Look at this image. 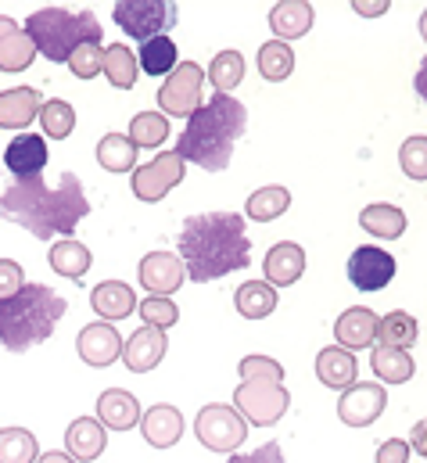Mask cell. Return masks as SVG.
<instances>
[{
	"label": "cell",
	"instance_id": "obj_1",
	"mask_svg": "<svg viewBox=\"0 0 427 463\" xmlns=\"http://www.w3.org/2000/svg\"><path fill=\"white\" fill-rule=\"evenodd\" d=\"M0 216L25 227L33 237L51 241V237H69L87 216L90 202L76 173H62L58 187H47L40 176L36 180H14L0 194Z\"/></svg>",
	"mask_w": 427,
	"mask_h": 463
},
{
	"label": "cell",
	"instance_id": "obj_2",
	"mask_svg": "<svg viewBox=\"0 0 427 463\" xmlns=\"http://www.w3.org/2000/svg\"><path fill=\"white\" fill-rule=\"evenodd\" d=\"M176 255L195 284H209L251 266V241L241 213H195L184 220Z\"/></svg>",
	"mask_w": 427,
	"mask_h": 463
},
{
	"label": "cell",
	"instance_id": "obj_3",
	"mask_svg": "<svg viewBox=\"0 0 427 463\" xmlns=\"http://www.w3.org/2000/svg\"><path fill=\"white\" fill-rule=\"evenodd\" d=\"M244 129H248V109L233 94H213L195 116L187 118L173 151L205 173H219L230 165L233 144L244 137Z\"/></svg>",
	"mask_w": 427,
	"mask_h": 463
},
{
	"label": "cell",
	"instance_id": "obj_4",
	"mask_svg": "<svg viewBox=\"0 0 427 463\" xmlns=\"http://www.w3.org/2000/svg\"><path fill=\"white\" fill-rule=\"evenodd\" d=\"M69 298L47 284H25L18 295L0 302V342L7 352H29L43 345L58 320L65 317Z\"/></svg>",
	"mask_w": 427,
	"mask_h": 463
},
{
	"label": "cell",
	"instance_id": "obj_5",
	"mask_svg": "<svg viewBox=\"0 0 427 463\" xmlns=\"http://www.w3.org/2000/svg\"><path fill=\"white\" fill-rule=\"evenodd\" d=\"M33 40L36 54L51 61H69L72 51L83 43H101V22L94 11H69V7H40L22 25Z\"/></svg>",
	"mask_w": 427,
	"mask_h": 463
},
{
	"label": "cell",
	"instance_id": "obj_6",
	"mask_svg": "<svg viewBox=\"0 0 427 463\" xmlns=\"http://www.w3.org/2000/svg\"><path fill=\"white\" fill-rule=\"evenodd\" d=\"M111 18L126 36L144 43V40H155L166 29L176 25V4H166V0H119L111 7Z\"/></svg>",
	"mask_w": 427,
	"mask_h": 463
},
{
	"label": "cell",
	"instance_id": "obj_7",
	"mask_svg": "<svg viewBox=\"0 0 427 463\" xmlns=\"http://www.w3.org/2000/svg\"><path fill=\"white\" fill-rule=\"evenodd\" d=\"M291 406V395L284 384H266V381H241L233 392V410L244 417V424L255 428H273Z\"/></svg>",
	"mask_w": 427,
	"mask_h": 463
},
{
	"label": "cell",
	"instance_id": "obj_8",
	"mask_svg": "<svg viewBox=\"0 0 427 463\" xmlns=\"http://www.w3.org/2000/svg\"><path fill=\"white\" fill-rule=\"evenodd\" d=\"M195 435L205 449L213 453H237L248 439V424L244 417L226 406V402H209L198 410V420H195Z\"/></svg>",
	"mask_w": 427,
	"mask_h": 463
},
{
	"label": "cell",
	"instance_id": "obj_9",
	"mask_svg": "<svg viewBox=\"0 0 427 463\" xmlns=\"http://www.w3.org/2000/svg\"><path fill=\"white\" fill-rule=\"evenodd\" d=\"M202 87H205V72L198 61H184L176 65L162 90H158V105H162V116L173 118H191L202 109Z\"/></svg>",
	"mask_w": 427,
	"mask_h": 463
},
{
	"label": "cell",
	"instance_id": "obj_10",
	"mask_svg": "<svg viewBox=\"0 0 427 463\" xmlns=\"http://www.w3.org/2000/svg\"><path fill=\"white\" fill-rule=\"evenodd\" d=\"M184 169H187V162L176 155V151H162L158 158H151V162H144L140 169H133V194L144 202V205H155V202H162L176 184H184Z\"/></svg>",
	"mask_w": 427,
	"mask_h": 463
},
{
	"label": "cell",
	"instance_id": "obj_11",
	"mask_svg": "<svg viewBox=\"0 0 427 463\" xmlns=\"http://www.w3.org/2000/svg\"><path fill=\"white\" fill-rule=\"evenodd\" d=\"M384 406H388L384 384H377V381H356L352 388L341 392V399H337V417H341V424H348V428H366V424H374V420L384 413Z\"/></svg>",
	"mask_w": 427,
	"mask_h": 463
},
{
	"label": "cell",
	"instance_id": "obj_12",
	"mask_svg": "<svg viewBox=\"0 0 427 463\" xmlns=\"http://www.w3.org/2000/svg\"><path fill=\"white\" fill-rule=\"evenodd\" d=\"M395 277V259L384 251V248H374V244H363L352 251L348 259V280L352 288L359 291H381L388 288Z\"/></svg>",
	"mask_w": 427,
	"mask_h": 463
},
{
	"label": "cell",
	"instance_id": "obj_13",
	"mask_svg": "<svg viewBox=\"0 0 427 463\" xmlns=\"http://www.w3.org/2000/svg\"><path fill=\"white\" fill-rule=\"evenodd\" d=\"M137 277H140L144 291H151L158 298H169L187 280V269H184L180 255H173V251H147L137 266Z\"/></svg>",
	"mask_w": 427,
	"mask_h": 463
},
{
	"label": "cell",
	"instance_id": "obj_14",
	"mask_svg": "<svg viewBox=\"0 0 427 463\" xmlns=\"http://www.w3.org/2000/svg\"><path fill=\"white\" fill-rule=\"evenodd\" d=\"M4 165L14 180H36L47 169V140L36 133H18L4 147Z\"/></svg>",
	"mask_w": 427,
	"mask_h": 463
},
{
	"label": "cell",
	"instance_id": "obj_15",
	"mask_svg": "<svg viewBox=\"0 0 427 463\" xmlns=\"http://www.w3.org/2000/svg\"><path fill=\"white\" fill-rule=\"evenodd\" d=\"M76 352L87 366H111L115 359H122V335L115 324H87L76 338Z\"/></svg>",
	"mask_w": 427,
	"mask_h": 463
},
{
	"label": "cell",
	"instance_id": "obj_16",
	"mask_svg": "<svg viewBox=\"0 0 427 463\" xmlns=\"http://www.w3.org/2000/svg\"><path fill=\"white\" fill-rule=\"evenodd\" d=\"M169 352V342H166V331L158 327H140L129 335V342H122V363L133 370V373H147L155 370Z\"/></svg>",
	"mask_w": 427,
	"mask_h": 463
},
{
	"label": "cell",
	"instance_id": "obj_17",
	"mask_svg": "<svg viewBox=\"0 0 427 463\" xmlns=\"http://www.w3.org/2000/svg\"><path fill=\"white\" fill-rule=\"evenodd\" d=\"M262 273H266V284H270V288H288V284H295V280L306 273V251H302V244H295V241L273 244V248L266 251V259H262Z\"/></svg>",
	"mask_w": 427,
	"mask_h": 463
},
{
	"label": "cell",
	"instance_id": "obj_18",
	"mask_svg": "<svg viewBox=\"0 0 427 463\" xmlns=\"http://www.w3.org/2000/svg\"><path fill=\"white\" fill-rule=\"evenodd\" d=\"M140 435L155 449H173L180 442V435H184V413L176 406H169V402H158L140 417Z\"/></svg>",
	"mask_w": 427,
	"mask_h": 463
},
{
	"label": "cell",
	"instance_id": "obj_19",
	"mask_svg": "<svg viewBox=\"0 0 427 463\" xmlns=\"http://www.w3.org/2000/svg\"><path fill=\"white\" fill-rule=\"evenodd\" d=\"M377 324H381V317H377L374 309L352 306V309H345V313L337 317L334 338H337V345L348 348V352H352V348H370L374 338H377Z\"/></svg>",
	"mask_w": 427,
	"mask_h": 463
},
{
	"label": "cell",
	"instance_id": "obj_20",
	"mask_svg": "<svg viewBox=\"0 0 427 463\" xmlns=\"http://www.w3.org/2000/svg\"><path fill=\"white\" fill-rule=\"evenodd\" d=\"M105 446H108L105 424L94 420V417H80L65 431V453L76 463H94L105 453Z\"/></svg>",
	"mask_w": 427,
	"mask_h": 463
},
{
	"label": "cell",
	"instance_id": "obj_21",
	"mask_svg": "<svg viewBox=\"0 0 427 463\" xmlns=\"http://www.w3.org/2000/svg\"><path fill=\"white\" fill-rule=\"evenodd\" d=\"M33 58L36 47L25 36V29L11 14H0V72H22L33 65Z\"/></svg>",
	"mask_w": 427,
	"mask_h": 463
},
{
	"label": "cell",
	"instance_id": "obj_22",
	"mask_svg": "<svg viewBox=\"0 0 427 463\" xmlns=\"http://www.w3.org/2000/svg\"><path fill=\"white\" fill-rule=\"evenodd\" d=\"M40 109H43V98L33 87L0 90V129H25L29 122H36Z\"/></svg>",
	"mask_w": 427,
	"mask_h": 463
},
{
	"label": "cell",
	"instance_id": "obj_23",
	"mask_svg": "<svg viewBox=\"0 0 427 463\" xmlns=\"http://www.w3.org/2000/svg\"><path fill=\"white\" fill-rule=\"evenodd\" d=\"M313 18H317L313 4H306V0H280L270 11V29H273V36L280 43H291V40H299V36H306L313 29Z\"/></svg>",
	"mask_w": 427,
	"mask_h": 463
},
{
	"label": "cell",
	"instance_id": "obj_24",
	"mask_svg": "<svg viewBox=\"0 0 427 463\" xmlns=\"http://www.w3.org/2000/svg\"><path fill=\"white\" fill-rule=\"evenodd\" d=\"M90 309H94L105 324H119V320H126V317L137 309V295H133V288L122 284V280H105V284H98V288L90 291Z\"/></svg>",
	"mask_w": 427,
	"mask_h": 463
},
{
	"label": "cell",
	"instance_id": "obj_25",
	"mask_svg": "<svg viewBox=\"0 0 427 463\" xmlns=\"http://www.w3.org/2000/svg\"><path fill=\"white\" fill-rule=\"evenodd\" d=\"M98 420L111 431H129L140 424V402L137 395L122 392V388H108L98 399Z\"/></svg>",
	"mask_w": 427,
	"mask_h": 463
},
{
	"label": "cell",
	"instance_id": "obj_26",
	"mask_svg": "<svg viewBox=\"0 0 427 463\" xmlns=\"http://www.w3.org/2000/svg\"><path fill=\"white\" fill-rule=\"evenodd\" d=\"M356 373H359V366H356V355L348 348L341 345L320 348V355H317V377H320L327 388L345 392V388L356 384Z\"/></svg>",
	"mask_w": 427,
	"mask_h": 463
},
{
	"label": "cell",
	"instance_id": "obj_27",
	"mask_svg": "<svg viewBox=\"0 0 427 463\" xmlns=\"http://www.w3.org/2000/svg\"><path fill=\"white\" fill-rule=\"evenodd\" d=\"M47 262H51V269L58 273V277H69V280H80L90 266H94V255H90V248L83 244V241H76V237H65V241H58V244H51V251H47Z\"/></svg>",
	"mask_w": 427,
	"mask_h": 463
},
{
	"label": "cell",
	"instance_id": "obj_28",
	"mask_svg": "<svg viewBox=\"0 0 427 463\" xmlns=\"http://www.w3.org/2000/svg\"><path fill=\"white\" fill-rule=\"evenodd\" d=\"M233 306L244 320H266L277 309V288H270L266 280H244L233 295Z\"/></svg>",
	"mask_w": 427,
	"mask_h": 463
},
{
	"label": "cell",
	"instance_id": "obj_29",
	"mask_svg": "<svg viewBox=\"0 0 427 463\" xmlns=\"http://www.w3.org/2000/svg\"><path fill=\"white\" fill-rule=\"evenodd\" d=\"M101 72H105L108 83L115 90H133L137 87V76H140L137 54L126 43H111V47H105V54H101Z\"/></svg>",
	"mask_w": 427,
	"mask_h": 463
},
{
	"label": "cell",
	"instance_id": "obj_30",
	"mask_svg": "<svg viewBox=\"0 0 427 463\" xmlns=\"http://www.w3.org/2000/svg\"><path fill=\"white\" fill-rule=\"evenodd\" d=\"M359 227L370 233V237H381V241H395L406 233V213L395 209V205H366L359 213Z\"/></svg>",
	"mask_w": 427,
	"mask_h": 463
},
{
	"label": "cell",
	"instance_id": "obj_31",
	"mask_svg": "<svg viewBox=\"0 0 427 463\" xmlns=\"http://www.w3.org/2000/svg\"><path fill=\"white\" fill-rule=\"evenodd\" d=\"M370 366H374V377L377 381H388V384H406L417 370L413 355L403 352V348H374L370 352Z\"/></svg>",
	"mask_w": 427,
	"mask_h": 463
},
{
	"label": "cell",
	"instance_id": "obj_32",
	"mask_svg": "<svg viewBox=\"0 0 427 463\" xmlns=\"http://www.w3.org/2000/svg\"><path fill=\"white\" fill-rule=\"evenodd\" d=\"M137 65H140L147 76H169V72L180 65V54H176L173 36L144 40V43H140V54H137Z\"/></svg>",
	"mask_w": 427,
	"mask_h": 463
},
{
	"label": "cell",
	"instance_id": "obj_33",
	"mask_svg": "<svg viewBox=\"0 0 427 463\" xmlns=\"http://www.w3.org/2000/svg\"><path fill=\"white\" fill-rule=\"evenodd\" d=\"M248 220H255V223H273V220H280L288 209H291V191L288 187H259L251 198H248Z\"/></svg>",
	"mask_w": 427,
	"mask_h": 463
},
{
	"label": "cell",
	"instance_id": "obj_34",
	"mask_svg": "<svg viewBox=\"0 0 427 463\" xmlns=\"http://www.w3.org/2000/svg\"><path fill=\"white\" fill-rule=\"evenodd\" d=\"M417 335H421L417 331V320L410 313H403V309L381 317V324H377V342H381V348H403V352H410V348L417 345Z\"/></svg>",
	"mask_w": 427,
	"mask_h": 463
},
{
	"label": "cell",
	"instance_id": "obj_35",
	"mask_svg": "<svg viewBox=\"0 0 427 463\" xmlns=\"http://www.w3.org/2000/svg\"><path fill=\"white\" fill-rule=\"evenodd\" d=\"M98 162L108 173H133L137 165V147L126 133H105L98 140Z\"/></svg>",
	"mask_w": 427,
	"mask_h": 463
},
{
	"label": "cell",
	"instance_id": "obj_36",
	"mask_svg": "<svg viewBox=\"0 0 427 463\" xmlns=\"http://www.w3.org/2000/svg\"><path fill=\"white\" fill-rule=\"evenodd\" d=\"M40 442L29 428H0V463H36Z\"/></svg>",
	"mask_w": 427,
	"mask_h": 463
},
{
	"label": "cell",
	"instance_id": "obj_37",
	"mask_svg": "<svg viewBox=\"0 0 427 463\" xmlns=\"http://www.w3.org/2000/svg\"><path fill=\"white\" fill-rule=\"evenodd\" d=\"M295 72V51L291 43H280V40H270L259 47V76L270 80V83H280Z\"/></svg>",
	"mask_w": 427,
	"mask_h": 463
},
{
	"label": "cell",
	"instance_id": "obj_38",
	"mask_svg": "<svg viewBox=\"0 0 427 463\" xmlns=\"http://www.w3.org/2000/svg\"><path fill=\"white\" fill-rule=\"evenodd\" d=\"M205 80L215 87V94H230L244 80V58H241V51H219L213 58V65H209V72H205Z\"/></svg>",
	"mask_w": 427,
	"mask_h": 463
},
{
	"label": "cell",
	"instance_id": "obj_39",
	"mask_svg": "<svg viewBox=\"0 0 427 463\" xmlns=\"http://www.w3.org/2000/svg\"><path fill=\"white\" fill-rule=\"evenodd\" d=\"M126 137L133 140V147H162L169 137V122L162 112H140V116H133Z\"/></svg>",
	"mask_w": 427,
	"mask_h": 463
},
{
	"label": "cell",
	"instance_id": "obj_40",
	"mask_svg": "<svg viewBox=\"0 0 427 463\" xmlns=\"http://www.w3.org/2000/svg\"><path fill=\"white\" fill-rule=\"evenodd\" d=\"M40 126H43V133L51 137V140H65L72 129H76V109L69 105V101H62V98H54V101H43V109H40Z\"/></svg>",
	"mask_w": 427,
	"mask_h": 463
},
{
	"label": "cell",
	"instance_id": "obj_41",
	"mask_svg": "<svg viewBox=\"0 0 427 463\" xmlns=\"http://www.w3.org/2000/svg\"><path fill=\"white\" fill-rule=\"evenodd\" d=\"M241 381H266V384H284V366L270 355H244L237 363Z\"/></svg>",
	"mask_w": 427,
	"mask_h": 463
},
{
	"label": "cell",
	"instance_id": "obj_42",
	"mask_svg": "<svg viewBox=\"0 0 427 463\" xmlns=\"http://www.w3.org/2000/svg\"><path fill=\"white\" fill-rule=\"evenodd\" d=\"M140 320H144L147 327L169 331V327L180 320V309H176L173 298H158V295H151V298H144V306H140Z\"/></svg>",
	"mask_w": 427,
	"mask_h": 463
},
{
	"label": "cell",
	"instance_id": "obj_43",
	"mask_svg": "<svg viewBox=\"0 0 427 463\" xmlns=\"http://www.w3.org/2000/svg\"><path fill=\"white\" fill-rule=\"evenodd\" d=\"M399 165L410 180H427V137H410L399 147Z\"/></svg>",
	"mask_w": 427,
	"mask_h": 463
},
{
	"label": "cell",
	"instance_id": "obj_44",
	"mask_svg": "<svg viewBox=\"0 0 427 463\" xmlns=\"http://www.w3.org/2000/svg\"><path fill=\"white\" fill-rule=\"evenodd\" d=\"M101 54H105L101 43H83L80 51H72V58H69L72 76H76V80H94V76L101 72Z\"/></svg>",
	"mask_w": 427,
	"mask_h": 463
},
{
	"label": "cell",
	"instance_id": "obj_45",
	"mask_svg": "<svg viewBox=\"0 0 427 463\" xmlns=\"http://www.w3.org/2000/svg\"><path fill=\"white\" fill-rule=\"evenodd\" d=\"M25 288V277H22V266L14 259H0V302L18 295Z\"/></svg>",
	"mask_w": 427,
	"mask_h": 463
},
{
	"label": "cell",
	"instance_id": "obj_46",
	"mask_svg": "<svg viewBox=\"0 0 427 463\" xmlns=\"http://www.w3.org/2000/svg\"><path fill=\"white\" fill-rule=\"evenodd\" d=\"M226 463H288V460H284V449L277 442H266V446H259L251 453H233Z\"/></svg>",
	"mask_w": 427,
	"mask_h": 463
},
{
	"label": "cell",
	"instance_id": "obj_47",
	"mask_svg": "<svg viewBox=\"0 0 427 463\" xmlns=\"http://www.w3.org/2000/svg\"><path fill=\"white\" fill-rule=\"evenodd\" d=\"M377 463H410V442H406V439H388V442H381Z\"/></svg>",
	"mask_w": 427,
	"mask_h": 463
},
{
	"label": "cell",
	"instance_id": "obj_48",
	"mask_svg": "<svg viewBox=\"0 0 427 463\" xmlns=\"http://www.w3.org/2000/svg\"><path fill=\"white\" fill-rule=\"evenodd\" d=\"M410 449H417L427 460V420H421V424L410 431Z\"/></svg>",
	"mask_w": 427,
	"mask_h": 463
},
{
	"label": "cell",
	"instance_id": "obj_49",
	"mask_svg": "<svg viewBox=\"0 0 427 463\" xmlns=\"http://www.w3.org/2000/svg\"><path fill=\"white\" fill-rule=\"evenodd\" d=\"M352 7H356V11H359V14H366V18H370V14H374V18H377V14H384V11H388V7H392V4H388V0H374V4H370V0H356V4H352Z\"/></svg>",
	"mask_w": 427,
	"mask_h": 463
},
{
	"label": "cell",
	"instance_id": "obj_50",
	"mask_svg": "<svg viewBox=\"0 0 427 463\" xmlns=\"http://www.w3.org/2000/svg\"><path fill=\"white\" fill-rule=\"evenodd\" d=\"M417 94H421V101L427 105V58L421 61V72H417Z\"/></svg>",
	"mask_w": 427,
	"mask_h": 463
},
{
	"label": "cell",
	"instance_id": "obj_51",
	"mask_svg": "<svg viewBox=\"0 0 427 463\" xmlns=\"http://www.w3.org/2000/svg\"><path fill=\"white\" fill-rule=\"evenodd\" d=\"M36 463H76V460H72L69 453H58V449H54V453H40V460Z\"/></svg>",
	"mask_w": 427,
	"mask_h": 463
},
{
	"label": "cell",
	"instance_id": "obj_52",
	"mask_svg": "<svg viewBox=\"0 0 427 463\" xmlns=\"http://www.w3.org/2000/svg\"><path fill=\"white\" fill-rule=\"evenodd\" d=\"M421 36L427 40V7H424V14H421Z\"/></svg>",
	"mask_w": 427,
	"mask_h": 463
}]
</instances>
